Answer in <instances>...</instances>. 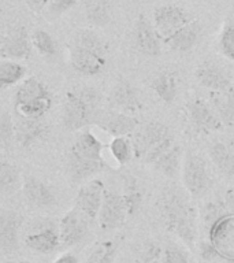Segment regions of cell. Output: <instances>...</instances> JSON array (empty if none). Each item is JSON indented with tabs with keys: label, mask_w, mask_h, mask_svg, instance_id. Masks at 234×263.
<instances>
[{
	"label": "cell",
	"mask_w": 234,
	"mask_h": 263,
	"mask_svg": "<svg viewBox=\"0 0 234 263\" xmlns=\"http://www.w3.org/2000/svg\"><path fill=\"white\" fill-rule=\"evenodd\" d=\"M158 210L166 229L193 247L197 237V211L192 201L180 189L167 188L158 199Z\"/></svg>",
	"instance_id": "6da1fadb"
},
{
	"label": "cell",
	"mask_w": 234,
	"mask_h": 263,
	"mask_svg": "<svg viewBox=\"0 0 234 263\" xmlns=\"http://www.w3.org/2000/svg\"><path fill=\"white\" fill-rule=\"evenodd\" d=\"M102 96L92 86H80L66 92L62 122L70 132H81L98 119Z\"/></svg>",
	"instance_id": "7a4b0ae2"
},
{
	"label": "cell",
	"mask_w": 234,
	"mask_h": 263,
	"mask_svg": "<svg viewBox=\"0 0 234 263\" xmlns=\"http://www.w3.org/2000/svg\"><path fill=\"white\" fill-rule=\"evenodd\" d=\"M52 107V95L48 86L37 77H28L15 90V110L18 118L41 119Z\"/></svg>",
	"instance_id": "3957f363"
},
{
	"label": "cell",
	"mask_w": 234,
	"mask_h": 263,
	"mask_svg": "<svg viewBox=\"0 0 234 263\" xmlns=\"http://www.w3.org/2000/svg\"><path fill=\"white\" fill-rule=\"evenodd\" d=\"M181 178L185 191L193 199H200L212 184V177L207 160L204 156L196 152H188L185 155Z\"/></svg>",
	"instance_id": "277c9868"
},
{
	"label": "cell",
	"mask_w": 234,
	"mask_h": 263,
	"mask_svg": "<svg viewBox=\"0 0 234 263\" xmlns=\"http://www.w3.org/2000/svg\"><path fill=\"white\" fill-rule=\"evenodd\" d=\"M24 242L37 254H51L61 247L59 222L56 223L52 218H34L29 223Z\"/></svg>",
	"instance_id": "5b68a950"
},
{
	"label": "cell",
	"mask_w": 234,
	"mask_h": 263,
	"mask_svg": "<svg viewBox=\"0 0 234 263\" xmlns=\"http://www.w3.org/2000/svg\"><path fill=\"white\" fill-rule=\"evenodd\" d=\"M186 118L197 133H212L223 129V123L211 103L203 98H193L185 107Z\"/></svg>",
	"instance_id": "8992f818"
},
{
	"label": "cell",
	"mask_w": 234,
	"mask_h": 263,
	"mask_svg": "<svg viewBox=\"0 0 234 263\" xmlns=\"http://www.w3.org/2000/svg\"><path fill=\"white\" fill-rule=\"evenodd\" d=\"M32 36L25 26H11L4 30L0 43V57L10 61H25L32 55Z\"/></svg>",
	"instance_id": "52a82bcc"
},
{
	"label": "cell",
	"mask_w": 234,
	"mask_h": 263,
	"mask_svg": "<svg viewBox=\"0 0 234 263\" xmlns=\"http://www.w3.org/2000/svg\"><path fill=\"white\" fill-rule=\"evenodd\" d=\"M209 244L215 254L234 262V215L225 214L209 225Z\"/></svg>",
	"instance_id": "ba28073f"
},
{
	"label": "cell",
	"mask_w": 234,
	"mask_h": 263,
	"mask_svg": "<svg viewBox=\"0 0 234 263\" xmlns=\"http://www.w3.org/2000/svg\"><path fill=\"white\" fill-rule=\"evenodd\" d=\"M193 20H196L193 14L177 4H164L153 11V25L163 40Z\"/></svg>",
	"instance_id": "9c48e42d"
},
{
	"label": "cell",
	"mask_w": 234,
	"mask_h": 263,
	"mask_svg": "<svg viewBox=\"0 0 234 263\" xmlns=\"http://www.w3.org/2000/svg\"><path fill=\"white\" fill-rule=\"evenodd\" d=\"M129 215V210L125 203L123 195L112 191H106L102 209L99 213L98 223L103 232H110L121 228Z\"/></svg>",
	"instance_id": "30bf717a"
},
{
	"label": "cell",
	"mask_w": 234,
	"mask_h": 263,
	"mask_svg": "<svg viewBox=\"0 0 234 263\" xmlns=\"http://www.w3.org/2000/svg\"><path fill=\"white\" fill-rule=\"evenodd\" d=\"M93 125L107 135H110L112 139L130 137L140 127L139 119L135 118L134 115L126 114L118 110L102 111Z\"/></svg>",
	"instance_id": "8fae6325"
},
{
	"label": "cell",
	"mask_w": 234,
	"mask_h": 263,
	"mask_svg": "<svg viewBox=\"0 0 234 263\" xmlns=\"http://www.w3.org/2000/svg\"><path fill=\"white\" fill-rule=\"evenodd\" d=\"M89 232V219L74 205L59 221V237L62 248L77 246Z\"/></svg>",
	"instance_id": "7c38bea8"
},
{
	"label": "cell",
	"mask_w": 234,
	"mask_h": 263,
	"mask_svg": "<svg viewBox=\"0 0 234 263\" xmlns=\"http://www.w3.org/2000/svg\"><path fill=\"white\" fill-rule=\"evenodd\" d=\"M106 185L99 178H92L81 185L75 197V207L85 215L89 221L98 219L100 209H102Z\"/></svg>",
	"instance_id": "4fadbf2b"
},
{
	"label": "cell",
	"mask_w": 234,
	"mask_h": 263,
	"mask_svg": "<svg viewBox=\"0 0 234 263\" xmlns=\"http://www.w3.org/2000/svg\"><path fill=\"white\" fill-rule=\"evenodd\" d=\"M170 135H171V130L168 129L167 125H164L160 121H149L143 126H140L130 136L135 159L144 160L148 151L155 144H158Z\"/></svg>",
	"instance_id": "5bb4252c"
},
{
	"label": "cell",
	"mask_w": 234,
	"mask_h": 263,
	"mask_svg": "<svg viewBox=\"0 0 234 263\" xmlns=\"http://www.w3.org/2000/svg\"><path fill=\"white\" fill-rule=\"evenodd\" d=\"M133 40L140 52L148 57H158L162 52L163 39L156 30L155 25L144 14H140L133 26Z\"/></svg>",
	"instance_id": "9a60e30c"
},
{
	"label": "cell",
	"mask_w": 234,
	"mask_h": 263,
	"mask_svg": "<svg viewBox=\"0 0 234 263\" xmlns=\"http://www.w3.org/2000/svg\"><path fill=\"white\" fill-rule=\"evenodd\" d=\"M67 49H69L70 66L77 73L86 76V77H94V76L102 74L106 69V55L81 48V47H77L74 44L67 45Z\"/></svg>",
	"instance_id": "2e32d148"
},
{
	"label": "cell",
	"mask_w": 234,
	"mask_h": 263,
	"mask_svg": "<svg viewBox=\"0 0 234 263\" xmlns=\"http://www.w3.org/2000/svg\"><path fill=\"white\" fill-rule=\"evenodd\" d=\"M24 218L14 210H0V251L2 255L15 254L20 248V230Z\"/></svg>",
	"instance_id": "e0dca14e"
},
{
	"label": "cell",
	"mask_w": 234,
	"mask_h": 263,
	"mask_svg": "<svg viewBox=\"0 0 234 263\" xmlns=\"http://www.w3.org/2000/svg\"><path fill=\"white\" fill-rule=\"evenodd\" d=\"M194 77L197 82L208 92H217L233 85L229 71L213 61L201 62L194 71Z\"/></svg>",
	"instance_id": "ac0fdd59"
},
{
	"label": "cell",
	"mask_w": 234,
	"mask_h": 263,
	"mask_svg": "<svg viewBox=\"0 0 234 263\" xmlns=\"http://www.w3.org/2000/svg\"><path fill=\"white\" fill-rule=\"evenodd\" d=\"M110 102L114 110L122 111L126 114L134 115L143 110V103L140 100L139 93L131 82L125 77H118L110 93Z\"/></svg>",
	"instance_id": "d6986e66"
},
{
	"label": "cell",
	"mask_w": 234,
	"mask_h": 263,
	"mask_svg": "<svg viewBox=\"0 0 234 263\" xmlns=\"http://www.w3.org/2000/svg\"><path fill=\"white\" fill-rule=\"evenodd\" d=\"M49 135L48 123L44 119L20 118L15 123V141L21 148L30 149L36 144L43 143Z\"/></svg>",
	"instance_id": "ffe728a7"
},
{
	"label": "cell",
	"mask_w": 234,
	"mask_h": 263,
	"mask_svg": "<svg viewBox=\"0 0 234 263\" xmlns=\"http://www.w3.org/2000/svg\"><path fill=\"white\" fill-rule=\"evenodd\" d=\"M22 192H24L25 200L28 201V204L36 207V209H47L56 203V196H55L51 185L37 177H25L24 184H22Z\"/></svg>",
	"instance_id": "44dd1931"
},
{
	"label": "cell",
	"mask_w": 234,
	"mask_h": 263,
	"mask_svg": "<svg viewBox=\"0 0 234 263\" xmlns=\"http://www.w3.org/2000/svg\"><path fill=\"white\" fill-rule=\"evenodd\" d=\"M201 32H203V28H201L200 21L193 20L192 22H189L188 25H185L177 32L166 37L163 40V44L167 45L174 52H190L200 40Z\"/></svg>",
	"instance_id": "7402d4cb"
},
{
	"label": "cell",
	"mask_w": 234,
	"mask_h": 263,
	"mask_svg": "<svg viewBox=\"0 0 234 263\" xmlns=\"http://www.w3.org/2000/svg\"><path fill=\"white\" fill-rule=\"evenodd\" d=\"M66 163H67V173H69L70 180L73 182L89 181L100 173L112 170V167L107 162H92V160L82 159L70 151H67Z\"/></svg>",
	"instance_id": "603a6c76"
},
{
	"label": "cell",
	"mask_w": 234,
	"mask_h": 263,
	"mask_svg": "<svg viewBox=\"0 0 234 263\" xmlns=\"http://www.w3.org/2000/svg\"><path fill=\"white\" fill-rule=\"evenodd\" d=\"M103 143L89 130L78 132L77 137L70 145L69 151L82 159L92 160V162H106L103 158Z\"/></svg>",
	"instance_id": "cb8c5ba5"
},
{
	"label": "cell",
	"mask_w": 234,
	"mask_h": 263,
	"mask_svg": "<svg viewBox=\"0 0 234 263\" xmlns=\"http://www.w3.org/2000/svg\"><path fill=\"white\" fill-rule=\"evenodd\" d=\"M209 103L217 111L225 127L234 126V85L225 89L209 92Z\"/></svg>",
	"instance_id": "d4e9b609"
},
{
	"label": "cell",
	"mask_w": 234,
	"mask_h": 263,
	"mask_svg": "<svg viewBox=\"0 0 234 263\" xmlns=\"http://www.w3.org/2000/svg\"><path fill=\"white\" fill-rule=\"evenodd\" d=\"M208 156L213 167L225 177L234 176V145L227 141H215L209 147Z\"/></svg>",
	"instance_id": "484cf974"
},
{
	"label": "cell",
	"mask_w": 234,
	"mask_h": 263,
	"mask_svg": "<svg viewBox=\"0 0 234 263\" xmlns=\"http://www.w3.org/2000/svg\"><path fill=\"white\" fill-rule=\"evenodd\" d=\"M151 88L163 103H172L178 95V74L172 70H163L152 78Z\"/></svg>",
	"instance_id": "4316f807"
},
{
	"label": "cell",
	"mask_w": 234,
	"mask_h": 263,
	"mask_svg": "<svg viewBox=\"0 0 234 263\" xmlns=\"http://www.w3.org/2000/svg\"><path fill=\"white\" fill-rule=\"evenodd\" d=\"M184 151L178 143H176L164 155H162L153 164V168L168 178H174L182 170L184 164Z\"/></svg>",
	"instance_id": "83f0119b"
},
{
	"label": "cell",
	"mask_w": 234,
	"mask_h": 263,
	"mask_svg": "<svg viewBox=\"0 0 234 263\" xmlns=\"http://www.w3.org/2000/svg\"><path fill=\"white\" fill-rule=\"evenodd\" d=\"M28 78V69L18 61L2 59L0 61V86L3 89L20 85Z\"/></svg>",
	"instance_id": "f1b7e54d"
},
{
	"label": "cell",
	"mask_w": 234,
	"mask_h": 263,
	"mask_svg": "<svg viewBox=\"0 0 234 263\" xmlns=\"http://www.w3.org/2000/svg\"><path fill=\"white\" fill-rule=\"evenodd\" d=\"M84 7L90 25L106 28L111 22V0H84Z\"/></svg>",
	"instance_id": "f546056e"
},
{
	"label": "cell",
	"mask_w": 234,
	"mask_h": 263,
	"mask_svg": "<svg viewBox=\"0 0 234 263\" xmlns=\"http://www.w3.org/2000/svg\"><path fill=\"white\" fill-rule=\"evenodd\" d=\"M24 181L21 180V173L15 164L8 160H2L0 163V191L2 195L8 196L14 195L22 186Z\"/></svg>",
	"instance_id": "4dcf8cb0"
},
{
	"label": "cell",
	"mask_w": 234,
	"mask_h": 263,
	"mask_svg": "<svg viewBox=\"0 0 234 263\" xmlns=\"http://www.w3.org/2000/svg\"><path fill=\"white\" fill-rule=\"evenodd\" d=\"M74 45L77 47H81V48L89 49V51H93V52L102 53V55H106L108 53V45L102 37L99 36L98 33L93 32L92 29H81L75 33L74 36Z\"/></svg>",
	"instance_id": "1f68e13d"
},
{
	"label": "cell",
	"mask_w": 234,
	"mask_h": 263,
	"mask_svg": "<svg viewBox=\"0 0 234 263\" xmlns=\"http://www.w3.org/2000/svg\"><path fill=\"white\" fill-rule=\"evenodd\" d=\"M218 48L226 59L234 62V15L226 16L223 21L218 40Z\"/></svg>",
	"instance_id": "d6a6232c"
},
{
	"label": "cell",
	"mask_w": 234,
	"mask_h": 263,
	"mask_svg": "<svg viewBox=\"0 0 234 263\" xmlns=\"http://www.w3.org/2000/svg\"><path fill=\"white\" fill-rule=\"evenodd\" d=\"M108 149L119 166H126L134 158L130 137H114L108 144Z\"/></svg>",
	"instance_id": "836d02e7"
},
{
	"label": "cell",
	"mask_w": 234,
	"mask_h": 263,
	"mask_svg": "<svg viewBox=\"0 0 234 263\" xmlns=\"http://www.w3.org/2000/svg\"><path fill=\"white\" fill-rule=\"evenodd\" d=\"M125 192H123V199L129 210V215H134L135 213H139V210L141 209L143 204V192L140 189L137 181L133 176H127L125 178Z\"/></svg>",
	"instance_id": "e575fe53"
},
{
	"label": "cell",
	"mask_w": 234,
	"mask_h": 263,
	"mask_svg": "<svg viewBox=\"0 0 234 263\" xmlns=\"http://www.w3.org/2000/svg\"><path fill=\"white\" fill-rule=\"evenodd\" d=\"M116 250L118 244L114 240L98 242L90 251L89 256L86 258V263H114Z\"/></svg>",
	"instance_id": "d590c367"
},
{
	"label": "cell",
	"mask_w": 234,
	"mask_h": 263,
	"mask_svg": "<svg viewBox=\"0 0 234 263\" xmlns=\"http://www.w3.org/2000/svg\"><path fill=\"white\" fill-rule=\"evenodd\" d=\"M32 45L41 57H53L56 52V43L44 29H36L32 33Z\"/></svg>",
	"instance_id": "8d00e7d4"
},
{
	"label": "cell",
	"mask_w": 234,
	"mask_h": 263,
	"mask_svg": "<svg viewBox=\"0 0 234 263\" xmlns=\"http://www.w3.org/2000/svg\"><path fill=\"white\" fill-rule=\"evenodd\" d=\"M135 263H163V250L156 242H147L139 251Z\"/></svg>",
	"instance_id": "74e56055"
},
{
	"label": "cell",
	"mask_w": 234,
	"mask_h": 263,
	"mask_svg": "<svg viewBox=\"0 0 234 263\" xmlns=\"http://www.w3.org/2000/svg\"><path fill=\"white\" fill-rule=\"evenodd\" d=\"M15 139V123L12 122L11 115L7 111H3L0 115V141L2 147L6 149L11 145V141Z\"/></svg>",
	"instance_id": "f35d334b"
},
{
	"label": "cell",
	"mask_w": 234,
	"mask_h": 263,
	"mask_svg": "<svg viewBox=\"0 0 234 263\" xmlns=\"http://www.w3.org/2000/svg\"><path fill=\"white\" fill-rule=\"evenodd\" d=\"M176 139H174V136H172V133L170 136H167L166 139H163L162 141H159L158 144H155L153 147L148 151L147 156L144 158V162L147 164H151V166H153L155 164V162L158 159H159L160 156L164 155L166 152L170 149V148L176 144Z\"/></svg>",
	"instance_id": "ab89813d"
},
{
	"label": "cell",
	"mask_w": 234,
	"mask_h": 263,
	"mask_svg": "<svg viewBox=\"0 0 234 263\" xmlns=\"http://www.w3.org/2000/svg\"><path fill=\"white\" fill-rule=\"evenodd\" d=\"M163 263H190L189 256L180 246H167L163 250Z\"/></svg>",
	"instance_id": "60d3db41"
},
{
	"label": "cell",
	"mask_w": 234,
	"mask_h": 263,
	"mask_svg": "<svg viewBox=\"0 0 234 263\" xmlns=\"http://www.w3.org/2000/svg\"><path fill=\"white\" fill-rule=\"evenodd\" d=\"M78 0H51L48 4V11L51 15H61L63 12L69 11L70 8H73Z\"/></svg>",
	"instance_id": "b9f144b4"
},
{
	"label": "cell",
	"mask_w": 234,
	"mask_h": 263,
	"mask_svg": "<svg viewBox=\"0 0 234 263\" xmlns=\"http://www.w3.org/2000/svg\"><path fill=\"white\" fill-rule=\"evenodd\" d=\"M223 205H225L227 214H233L234 215V188H230L226 191L225 196H223Z\"/></svg>",
	"instance_id": "7bdbcfd3"
},
{
	"label": "cell",
	"mask_w": 234,
	"mask_h": 263,
	"mask_svg": "<svg viewBox=\"0 0 234 263\" xmlns=\"http://www.w3.org/2000/svg\"><path fill=\"white\" fill-rule=\"evenodd\" d=\"M53 263H80L78 262V258L71 252H66V254H62L57 259L53 260Z\"/></svg>",
	"instance_id": "ee69618b"
},
{
	"label": "cell",
	"mask_w": 234,
	"mask_h": 263,
	"mask_svg": "<svg viewBox=\"0 0 234 263\" xmlns=\"http://www.w3.org/2000/svg\"><path fill=\"white\" fill-rule=\"evenodd\" d=\"M51 0H28V4L30 6V8L32 10H34V11H41L43 8L48 7V4Z\"/></svg>",
	"instance_id": "f6af8a7d"
},
{
	"label": "cell",
	"mask_w": 234,
	"mask_h": 263,
	"mask_svg": "<svg viewBox=\"0 0 234 263\" xmlns=\"http://www.w3.org/2000/svg\"><path fill=\"white\" fill-rule=\"evenodd\" d=\"M4 263H33L30 260H8V262H4Z\"/></svg>",
	"instance_id": "bcb514c9"
}]
</instances>
